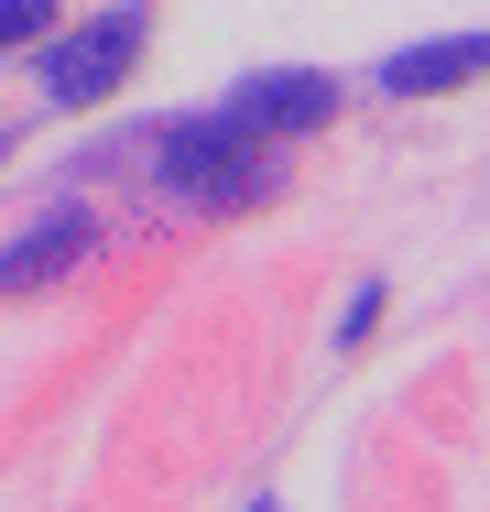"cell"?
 Segmentation results:
<instances>
[{
    "mask_svg": "<svg viewBox=\"0 0 490 512\" xmlns=\"http://www.w3.org/2000/svg\"><path fill=\"white\" fill-rule=\"evenodd\" d=\"M153 164H164V197L186 207H251L273 186V131H251L240 109H196V120H164Z\"/></svg>",
    "mask_w": 490,
    "mask_h": 512,
    "instance_id": "cell-1",
    "label": "cell"
},
{
    "mask_svg": "<svg viewBox=\"0 0 490 512\" xmlns=\"http://www.w3.org/2000/svg\"><path fill=\"white\" fill-rule=\"evenodd\" d=\"M142 55V11H98V22H77L55 55H44V99L55 109H88L120 88V66Z\"/></svg>",
    "mask_w": 490,
    "mask_h": 512,
    "instance_id": "cell-2",
    "label": "cell"
},
{
    "mask_svg": "<svg viewBox=\"0 0 490 512\" xmlns=\"http://www.w3.org/2000/svg\"><path fill=\"white\" fill-rule=\"evenodd\" d=\"M88 251H98V218H88V207H55L44 229L0 240V295H22V284H55V273H77Z\"/></svg>",
    "mask_w": 490,
    "mask_h": 512,
    "instance_id": "cell-3",
    "label": "cell"
},
{
    "mask_svg": "<svg viewBox=\"0 0 490 512\" xmlns=\"http://www.w3.org/2000/svg\"><path fill=\"white\" fill-rule=\"evenodd\" d=\"M229 109H240L251 131H273V142H284V131H305V120H327V109H338V88H327V77H251Z\"/></svg>",
    "mask_w": 490,
    "mask_h": 512,
    "instance_id": "cell-4",
    "label": "cell"
},
{
    "mask_svg": "<svg viewBox=\"0 0 490 512\" xmlns=\"http://www.w3.org/2000/svg\"><path fill=\"white\" fill-rule=\"evenodd\" d=\"M480 77V33H447V44H414V55H392L382 88L392 99H436V88H469Z\"/></svg>",
    "mask_w": 490,
    "mask_h": 512,
    "instance_id": "cell-5",
    "label": "cell"
},
{
    "mask_svg": "<svg viewBox=\"0 0 490 512\" xmlns=\"http://www.w3.org/2000/svg\"><path fill=\"white\" fill-rule=\"evenodd\" d=\"M55 22V0H0V44H22V33H44Z\"/></svg>",
    "mask_w": 490,
    "mask_h": 512,
    "instance_id": "cell-6",
    "label": "cell"
}]
</instances>
